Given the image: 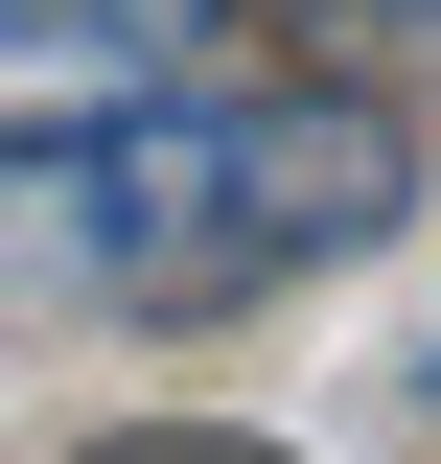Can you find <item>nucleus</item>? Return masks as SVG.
I'll return each mask as SVG.
<instances>
[{
	"instance_id": "7ed1b4c3",
	"label": "nucleus",
	"mask_w": 441,
	"mask_h": 464,
	"mask_svg": "<svg viewBox=\"0 0 441 464\" xmlns=\"http://www.w3.org/2000/svg\"><path fill=\"white\" fill-rule=\"evenodd\" d=\"M279 24H372V47H395V24H441V0H279Z\"/></svg>"
},
{
	"instance_id": "f03ea898",
	"label": "nucleus",
	"mask_w": 441,
	"mask_h": 464,
	"mask_svg": "<svg viewBox=\"0 0 441 464\" xmlns=\"http://www.w3.org/2000/svg\"><path fill=\"white\" fill-rule=\"evenodd\" d=\"M210 0H0V47H93V70H140V47H186Z\"/></svg>"
},
{
	"instance_id": "f257e3e1",
	"label": "nucleus",
	"mask_w": 441,
	"mask_h": 464,
	"mask_svg": "<svg viewBox=\"0 0 441 464\" xmlns=\"http://www.w3.org/2000/svg\"><path fill=\"white\" fill-rule=\"evenodd\" d=\"M418 209L372 70H256V93H116L0 140V325H186V302L326 279Z\"/></svg>"
},
{
	"instance_id": "20e7f679",
	"label": "nucleus",
	"mask_w": 441,
	"mask_h": 464,
	"mask_svg": "<svg viewBox=\"0 0 441 464\" xmlns=\"http://www.w3.org/2000/svg\"><path fill=\"white\" fill-rule=\"evenodd\" d=\"M116 464H256V441H116Z\"/></svg>"
}]
</instances>
